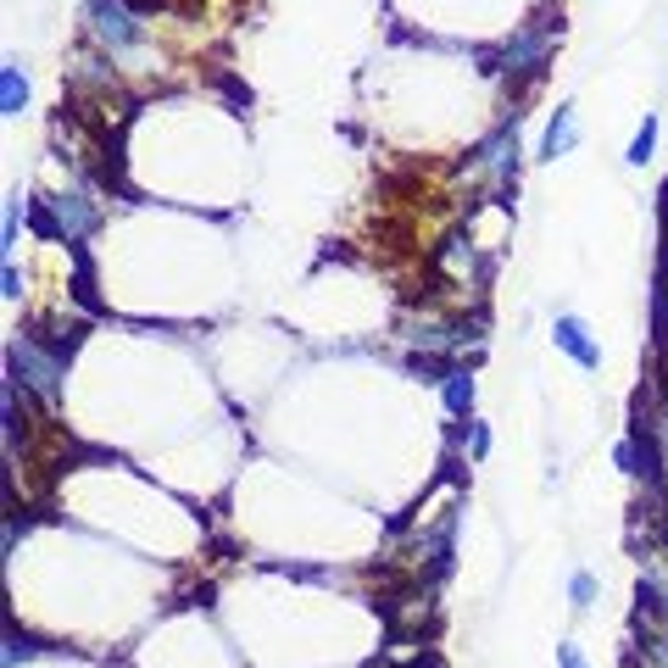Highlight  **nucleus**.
I'll use <instances>...</instances> for the list:
<instances>
[{
	"instance_id": "nucleus-15",
	"label": "nucleus",
	"mask_w": 668,
	"mask_h": 668,
	"mask_svg": "<svg viewBox=\"0 0 668 668\" xmlns=\"http://www.w3.org/2000/svg\"><path fill=\"white\" fill-rule=\"evenodd\" d=\"M485 451H491V423L468 418V457H485Z\"/></svg>"
},
{
	"instance_id": "nucleus-18",
	"label": "nucleus",
	"mask_w": 668,
	"mask_h": 668,
	"mask_svg": "<svg viewBox=\"0 0 668 668\" xmlns=\"http://www.w3.org/2000/svg\"><path fill=\"white\" fill-rule=\"evenodd\" d=\"M128 7H151V0H128Z\"/></svg>"
},
{
	"instance_id": "nucleus-17",
	"label": "nucleus",
	"mask_w": 668,
	"mask_h": 668,
	"mask_svg": "<svg viewBox=\"0 0 668 668\" xmlns=\"http://www.w3.org/2000/svg\"><path fill=\"white\" fill-rule=\"evenodd\" d=\"M557 668H591V663H585V652L574 641H557Z\"/></svg>"
},
{
	"instance_id": "nucleus-13",
	"label": "nucleus",
	"mask_w": 668,
	"mask_h": 668,
	"mask_svg": "<svg viewBox=\"0 0 668 668\" xmlns=\"http://www.w3.org/2000/svg\"><path fill=\"white\" fill-rule=\"evenodd\" d=\"M596 602V574H585V568H574V574H568V607L574 613H585Z\"/></svg>"
},
{
	"instance_id": "nucleus-10",
	"label": "nucleus",
	"mask_w": 668,
	"mask_h": 668,
	"mask_svg": "<svg viewBox=\"0 0 668 668\" xmlns=\"http://www.w3.org/2000/svg\"><path fill=\"white\" fill-rule=\"evenodd\" d=\"M441 401H446L451 418H473V373L468 368H451L441 379Z\"/></svg>"
},
{
	"instance_id": "nucleus-16",
	"label": "nucleus",
	"mask_w": 668,
	"mask_h": 668,
	"mask_svg": "<svg viewBox=\"0 0 668 668\" xmlns=\"http://www.w3.org/2000/svg\"><path fill=\"white\" fill-rule=\"evenodd\" d=\"M0 296H7V301H17V296H23V273H17V262H12V257L0 262Z\"/></svg>"
},
{
	"instance_id": "nucleus-1",
	"label": "nucleus",
	"mask_w": 668,
	"mask_h": 668,
	"mask_svg": "<svg viewBox=\"0 0 668 668\" xmlns=\"http://www.w3.org/2000/svg\"><path fill=\"white\" fill-rule=\"evenodd\" d=\"M62 373H67V357L57 346L34 341V334H12L7 341V379H17V385L28 396H39V407H62Z\"/></svg>"
},
{
	"instance_id": "nucleus-5",
	"label": "nucleus",
	"mask_w": 668,
	"mask_h": 668,
	"mask_svg": "<svg viewBox=\"0 0 668 668\" xmlns=\"http://www.w3.org/2000/svg\"><path fill=\"white\" fill-rule=\"evenodd\" d=\"M95 223H101V212H95L78 189H62V196L51 201H39V228L45 234H62L67 246H78L84 234H95Z\"/></svg>"
},
{
	"instance_id": "nucleus-6",
	"label": "nucleus",
	"mask_w": 668,
	"mask_h": 668,
	"mask_svg": "<svg viewBox=\"0 0 668 668\" xmlns=\"http://www.w3.org/2000/svg\"><path fill=\"white\" fill-rule=\"evenodd\" d=\"M552 346H557L562 357H574L585 373L602 368V346L591 341V323H585L580 312H557V318H552Z\"/></svg>"
},
{
	"instance_id": "nucleus-4",
	"label": "nucleus",
	"mask_w": 668,
	"mask_h": 668,
	"mask_svg": "<svg viewBox=\"0 0 668 668\" xmlns=\"http://www.w3.org/2000/svg\"><path fill=\"white\" fill-rule=\"evenodd\" d=\"M468 173H473V178H491L496 196H507L512 178H518V117L502 123V128L485 139V146L468 157Z\"/></svg>"
},
{
	"instance_id": "nucleus-9",
	"label": "nucleus",
	"mask_w": 668,
	"mask_h": 668,
	"mask_svg": "<svg viewBox=\"0 0 668 668\" xmlns=\"http://www.w3.org/2000/svg\"><path fill=\"white\" fill-rule=\"evenodd\" d=\"M23 107H28V73L23 62H7L0 67V117H23Z\"/></svg>"
},
{
	"instance_id": "nucleus-12",
	"label": "nucleus",
	"mask_w": 668,
	"mask_h": 668,
	"mask_svg": "<svg viewBox=\"0 0 668 668\" xmlns=\"http://www.w3.org/2000/svg\"><path fill=\"white\" fill-rule=\"evenodd\" d=\"M652 151H657V117L646 112V123L635 128V139H630V157H624V162H630V168H646V162H652Z\"/></svg>"
},
{
	"instance_id": "nucleus-2",
	"label": "nucleus",
	"mask_w": 668,
	"mask_h": 668,
	"mask_svg": "<svg viewBox=\"0 0 668 668\" xmlns=\"http://www.w3.org/2000/svg\"><path fill=\"white\" fill-rule=\"evenodd\" d=\"M557 34H562V23H552V17L518 23L512 39L496 51V73H502V78H518V84H535V78L546 73V62H552V39H557Z\"/></svg>"
},
{
	"instance_id": "nucleus-14",
	"label": "nucleus",
	"mask_w": 668,
	"mask_h": 668,
	"mask_svg": "<svg viewBox=\"0 0 668 668\" xmlns=\"http://www.w3.org/2000/svg\"><path fill=\"white\" fill-rule=\"evenodd\" d=\"M17 218H23V201L12 196V201H7V223H0V251H7V257H12V246H17Z\"/></svg>"
},
{
	"instance_id": "nucleus-11",
	"label": "nucleus",
	"mask_w": 668,
	"mask_h": 668,
	"mask_svg": "<svg viewBox=\"0 0 668 668\" xmlns=\"http://www.w3.org/2000/svg\"><path fill=\"white\" fill-rule=\"evenodd\" d=\"M641 607L668 624V574H663V568H646V574H641Z\"/></svg>"
},
{
	"instance_id": "nucleus-8",
	"label": "nucleus",
	"mask_w": 668,
	"mask_h": 668,
	"mask_svg": "<svg viewBox=\"0 0 668 668\" xmlns=\"http://www.w3.org/2000/svg\"><path fill=\"white\" fill-rule=\"evenodd\" d=\"M574 146H580V117H574V107H557V117L541 134V162H557V157H568Z\"/></svg>"
},
{
	"instance_id": "nucleus-3",
	"label": "nucleus",
	"mask_w": 668,
	"mask_h": 668,
	"mask_svg": "<svg viewBox=\"0 0 668 668\" xmlns=\"http://www.w3.org/2000/svg\"><path fill=\"white\" fill-rule=\"evenodd\" d=\"M84 17H89V34L101 39L107 57H128L146 45V23L134 17L128 0H84Z\"/></svg>"
},
{
	"instance_id": "nucleus-7",
	"label": "nucleus",
	"mask_w": 668,
	"mask_h": 668,
	"mask_svg": "<svg viewBox=\"0 0 668 668\" xmlns=\"http://www.w3.org/2000/svg\"><path fill=\"white\" fill-rule=\"evenodd\" d=\"M635 663L641 668H668V624L635 607Z\"/></svg>"
}]
</instances>
